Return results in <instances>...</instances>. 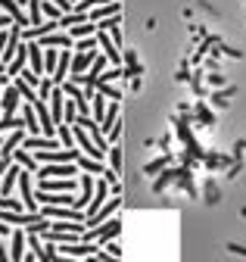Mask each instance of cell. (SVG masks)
<instances>
[{"label":"cell","instance_id":"1","mask_svg":"<svg viewBox=\"0 0 246 262\" xmlns=\"http://www.w3.org/2000/svg\"><path fill=\"white\" fill-rule=\"evenodd\" d=\"M94 59H97V53H90V50H87V53H78V56H72V66H69V69H72V75L78 78V75H81V72H84V69H87V66L94 62Z\"/></svg>","mask_w":246,"mask_h":262},{"label":"cell","instance_id":"2","mask_svg":"<svg viewBox=\"0 0 246 262\" xmlns=\"http://www.w3.org/2000/svg\"><path fill=\"white\" fill-rule=\"evenodd\" d=\"M22 147L25 150H56V141H50V138H22Z\"/></svg>","mask_w":246,"mask_h":262},{"label":"cell","instance_id":"3","mask_svg":"<svg viewBox=\"0 0 246 262\" xmlns=\"http://www.w3.org/2000/svg\"><path fill=\"white\" fill-rule=\"evenodd\" d=\"M25 50H28V59H32V72L41 75V72H44V53H41V44H28Z\"/></svg>","mask_w":246,"mask_h":262},{"label":"cell","instance_id":"4","mask_svg":"<svg viewBox=\"0 0 246 262\" xmlns=\"http://www.w3.org/2000/svg\"><path fill=\"white\" fill-rule=\"evenodd\" d=\"M10 259H13V262L25 259V234H22V231H13V250H10Z\"/></svg>","mask_w":246,"mask_h":262},{"label":"cell","instance_id":"5","mask_svg":"<svg viewBox=\"0 0 246 262\" xmlns=\"http://www.w3.org/2000/svg\"><path fill=\"white\" fill-rule=\"evenodd\" d=\"M115 231H118V222H109L106 228H97L94 234H87V241H97V244H103V241H106V237H112Z\"/></svg>","mask_w":246,"mask_h":262},{"label":"cell","instance_id":"6","mask_svg":"<svg viewBox=\"0 0 246 262\" xmlns=\"http://www.w3.org/2000/svg\"><path fill=\"white\" fill-rule=\"evenodd\" d=\"M75 172V166H69V162H59V166H44L41 169V178H47V175H72Z\"/></svg>","mask_w":246,"mask_h":262},{"label":"cell","instance_id":"7","mask_svg":"<svg viewBox=\"0 0 246 262\" xmlns=\"http://www.w3.org/2000/svg\"><path fill=\"white\" fill-rule=\"evenodd\" d=\"M41 44H44V47H53V44H56V47H72V38H66V35H44Z\"/></svg>","mask_w":246,"mask_h":262},{"label":"cell","instance_id":"8","mask_svg":"<svg viewBox=\"0 0 246 262\" xmlns=\"http://www.w3.org/2000/svg\"><path fill=\"white\" fill-rule=\"evenodd\" d=\"M75 135H78V144H81V147H84V150H87V153H90V156H103V150H100V147H97V144H90V141H87V138H84V131H81V128H78V125H75Z\"/></svg>","mask_w":246,"mask_h":262},{"label":"cell","instance_id":"9","mask_svg":"<svg viewBox=\"0 0 246 262\" xmlns=\"http://www.w3.org/2000/svg\"><path fill=\"white\" fill-rule=\"evenodd\" d=\"M90 196H94V181H90V178H84V181H81V196L75 200V209H78L81 203H87Z\"/></svg>","mask_w":246,"mask_h":262},{"label":"cell","instance_id":"10","mask_svg":"<svg viewBox=\"0 0 246 262\" xmlns=\"http://www.w3.org/2000/svg\"><path fill=\"white\" fill-rule=\"evenodd\" d=\"M16 100H19V91L16 88H7V94H4V110H7V116H13Z\"/></svg>","mask_w":246,"mask_h":262},{"label":"cell","instance_id":"11","mask_svg":"<svg viewBox=\"0 0 246 262\" xmlns=\"http://www.w3.org/2000/svg\"><path fill=\"white\" fill-rule=\"evenodd\" d=\"M22 125H28V131H38V119H35V110L32 106L22 110Z\"/></svg>","mask_w":246,"mask_h":262},{"label":"cell","instance_id":"12","mask_svg":"<svg viewBox=\"0 0 246 262\" xmlns=\"http://www.w3.org/2000/svg\"><path fill=\"white\" fill-rule=\"evenodd\" d=\"M97 31V25H90V22H81L78 28H75V38H90Z\"/></svg>","mask_w":246,"mask_h":262},{"label":"cell","instance_id":"13","mask_svg":"<svg viewBox=\"0 0 246 262\" xmlns=\"http://www.w3.org/2000/svg\"><path fill=\"white\" fill-rule=\"evenodd\" d=\"M16 178H19V169H16V166H13V169H10V175H7V178H4V196H7V193H10V190H13V184H16Z\"/></svg>","mask_w":246,"mask_h":262},{"label":"cell","instance_id":"14","mask_svg":"<svg viewBox=\"0 0 246 262\" xmlns=\"http://www.w3.org/2000/svg\"><path fill=\"white\" fill-rule=\"evenodd\" d=\"M16 162H22V166H28V169H35V159L28 156V153H16Z\"/></svg>","mask_w":246,"mask_h":262},{"label":"cell","instance_id":"15","mask_svg":"<svg viewBox=\"0 0 246 262\" xmlns=\"http://www.w3.org/2000/svg\"><path fill=\"white\" fill-rule=\"evenodd\" d=\"M109 162H112V169H115V172H121V153H118V150H112Z\"/></svg>","mask_w":246,"mask_h":262},{"label":"cell","instance_id":"16","mask_svg":"<svg viewBox=\"0 0 246 262\" xmlns=\"http://www.w3.org/2000/svg\"><path fill=\"white\" fill-rule=\"evenodd\" d=\"M0 262H10V253H7V247H4V234H0Z\"/></svg>","mask_w":246,"mask_h":262},{"label":"cell","instance_id":"17","mask_svg":"<svg viewBox=\"0 0 246 262\" xmlns=\"http://www.w3.org/2000/svg\"><path fill=\"white\" fill-rule=\"evenodd\" d=\"M100 94H109V97H118V91H115V88H109V84H100Z\"/></svg>","mask_w":246,"mask_h":262},{"label":"cell","instance_id":"18","mask_svg":"<svg viewBox=\"0 0 246 262\" xmlns=\"http://www.w3.org/2000/svg\"><path fill=\"white\" fill-rule=\"evenodd\" d=\"M13 4H16V7H22V4H28V0H13Z\"/></svg>","mask_w":246,"mask_h":262}]
</instances>
